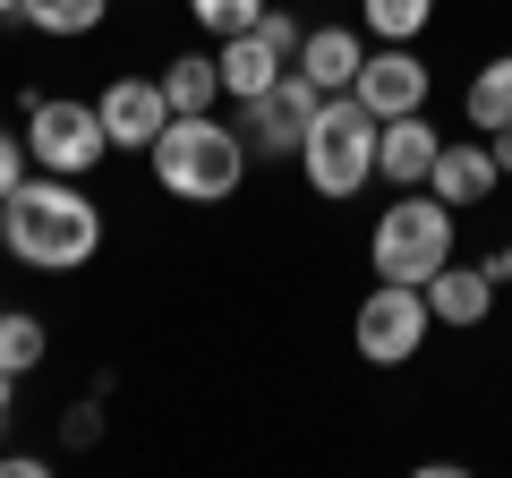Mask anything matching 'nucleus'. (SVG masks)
<instances>
[{
  "mask_svg": "<svg viewBox=\"0 0 512 478\" xmlns=\"http://www.w3.org/2000/svg\"><path fill=\"white\" fill-rule=\"evenodd\" d=\"M0 18H26V0H0Z\"/></svg>",
  "mask_w": 512,
  "mask_h": 478,
  "instance_id": "obj_28",
  "label": "nucleus"
},
{
  "mask_svg": "<svg viewBox=\"0 0 512 478\" xmlns=\"http://www.w3.org/2000/svg\"><path fill=\"white\" fill-rule=\"evenodd\" d=\"M188 18H197V35H248L256 18H265V0H188Z\"/></svg>",
  "mask_w": 512,
  "mask_h": 478,
  "instance_id": "obj_20",
  "label": "nucleus"
},
{
  "mask_svg": "<svg viewBox=\"0 0 512 478\" xmlns=\"http://www.w3.org/2000/svg\"><path fill=\"white\" fill-rule=\"evenodd\" d=\"M495 282H512V239H504V248H495Z\"/></svg>",
  "mask_w": 512,
  "mask_h": 478,
  "instance_id": "obj_27",
  "label": "nucleus"
},
{
  "mask_svg": "<svg viewBox=\"0 0 512 478\" xmlns=\"http://www.w3.org/2000/svg\"><path fill=\"white\" fill-rule=\"evenodd\" d=\"M163 94H171V111H222L231 94H222V52H180L163 69Z\"/></svg>",
  "mask_w": 512,
  "mask_h": 478,
  "instance_id": "obj_16",
  "label": "nucleus"
},
{
  "mask_svg": "<svg viewBox=\"0 0 512 478\" xmlns=\"http://www.w3.org/2000/svg\"><path fill=\"white\" fill-rule=\"evenodd\" d=\"M43 350H52L43 316H18V308H0V368H9V376H35V368H43Z\"/></svg>",
  "mask_w": 512,
  "mask_h": 478,
  "instance_id": "obj_19",
  "label": "nucleus"
},
{
  "mask_svg": "<svg viewBox=\"0 0 512 478\" xmlns=\"http://www.w3.org/2000/svg\"><path fill=\"white\" fill-rule=\"evenodd\" d=\"M43 470H52L43 453H0V478H43Z\"/></svg>",
  "mask_w": 512,
  "mask_h": 478,
  "instance_id": "obj_24",
  "label": "nucleus"
},
{
  "mask_svg": "<svg viewBox=\"0 0 512 478\" xmlns=\"http://www.w3.org/2000/svg\"><path fill=\"white\" fill-rule=\"evenodd\" d=\"M94 111H103V129H111V154H154V137L180 120L163 94V77H111L103 94H94Z\"/></svg>",
  "mask_w": 512,
  "mask_h": 478,
  "instance_id": "obj_8",
  "label": "nucleus"
},
{
  "mask_svg": "<svg viewBox=\"0 0 512 478\" xmlns=\"http://www.w3.org/2000/svg\"><path fill=\"white\" fill-rule=\"evenodd\" d=\"M316 111H325V86H316L308 69H282V86L256 94V103H231V120H239V137H248L256 163H291V154L308 146Z\"/></svg>",
  "mask_w": 512,
  "mask_h": 478,
  "instance_id": "obj_7",
  "label": "nucleus"
},
{
  "mask_svg": "<svg viewBox=\"0 0 512 478\" xmlns=\"http://www.w3.org/2000/svg\"><path fill=\"white\" fill-rule=\"evenodd\" d=\"M436 154H444L436 120H427V111H402V120H384V137H376V180L384 188H427Z\"/></svg>",
  "mask_w": 512,
  "mask_h": 478,
  "instance_id": "obj_10",
  "label": "nucleus"
},
{
  "mask_svg": "<svg viewBox=\"0 0 512 478\" xmlns=\"http://www.w3.org/2000/svg\"><path fill=\"white\" fill-rule=\"evenodd\" d=\"M0 248L18 265H35V274H77L103 248V205L60 171H35V180H18L0 197Z\"/></svg>",
  "mask_w": 512,
  "mask_h": 478,
  "instance_id": "obj_1",
  "label": "nucleus"
},
{
  "mask_svg": "<svg viewBox=\"0 0 512 478\" xmlns=\"http://www.w3.org/2000/svg\"><path fill=\"white\" fill-rule=\"evenodd\" d=\"M9 402H18V376L0 368V427H9Z\"/></svg>",
  "mask_w": 512,
  "mask_h": 478,
  "instance_id": "obj_26",
  "label": "nucleus"
},
{
  "mask_svg": "<svg viewBox=\"0 0 512 478\" xmlns=\"http://www.w3.org/2000/svg\"><path fill=\"white\" fill-rule=\"evenodd\" d=\"M26 163H35V154H26V137H9V129H0V197H9V188L26 180Z\"/></svg>",
  "mask_w": 512,
  "mask_h": 478,
  "instance_id": "obj_23",
  "label": "nucleus"
},
{
  "mask_svg": "<svg viewBox=\"0 0 512 478\" xmlns=\"http://www.w3.org/2000/svg\"><path fill=\"white\" fill-rule=\"evenodd\" d=\"M427 308H436V325L453 333H478L495 316V265H444V274H427Z\"/></svg>",
  "mask_w": 512,
  "mask_h": 478,
  "instance_id": "obj_11",
  "label": "nucleus"
},
{
  "mask_svg": "<svg viewBox=\"0 0 512 478\" xmlns=\"http://www.w3.org/2000/svg\"><path fill=\"white\" fill-rule=\"evenodd\" d=\"M359 94L376 120H402V111H427V60L410 52V43H376V52L359 60Z\"/></svg>",
  "mask_w": 512,
  "mask_h": 478,
  "instance_id": "obj_9",
  "label": "nucleus"
},
{
  "mask_svg": "<svg viewBox=\"0 0 512 478\" xmlns=\"http://www.w3.org/2000/svg\"><path fill=\"white\" fill-rule=\"evenodd\" d=\"M26 154H35V171L86 180L111 154V129H103V111H94L86 94H35V103H26Z\"/></svg>",
  "mask_w": 512,
  "mask_h": 478,
  "instance_id": "obj_5",
  "label": "nucleus"
},
{
  "mask_svg": "<svg viewBox=\"0 0 512 478\" xmlns=\"http://www.w3.org/2000/svg\"><path fill=\"white\" fill-rule=\"evenodd\" d=\"M359 60H367L359 26H308V43H299L291 69H308L325 94H350V86H359Z\"/></svg>",
  "mask_w": 512,
  "mask_h": 478,
  "instance_id": "obj_14",
  "label": "nucleus"
},
{
  "mask_svg": "<svg viewBox=\"0 0 512 478\" xmlns=\"http://www.w3.org/2000/svg\"><path fill=\"white\" fill-rule=\"evenodd\" d=\"M376 137L384 120L359 103V94H325V111L308 120V146H299V171L325 205H350L367 180H376Z\"/></svg>",
  "mask_w": 512,
  "mask_h": 478,
  "instance_id": "obj_4",
  "label": "nucleus"
},
{
  "mask_svg": "<svg viewBox=\"0 0 512 478\" xmlns=\"http://www.w3.org/2000/svg\"><path fill=\"white\" fill-rule=\"evenodd\" d=\"M359 26L376 43H419L436 26V0H359Z\"/></svg>",
  "mask_w": 512,
  "mask_h": 478,
  "instance_id": "obj_17",
  "label": "nucleus"
},
{
  "mask_svg": "<svg viewBox=\"0 0 512 478\" xmlns=\"http://www.w3.org/2000/svg\"><path fill=\"white\" fill-rule=\"evenodd\" d=\"M154 188L180 205H222L239 197V180L256 171L248 137H239V120H222V111H180L163 137H154Z\"/></svg>",
  "mask_w": 512,
  "mask_h": 478,
  "instance_id": "obj_2",
  "label": "nucleus"
},
{
  "mask_svg": "<svg viewBox=\"0 0 512 478\" xmlns=\"http://www.w3.org/2000/svg\"><path fill=\"white\" fill-rule=\"evenodd\" d=\"M103 18H111V0H26V26H35V35H52V43L94 35Z\"/></svg>",
  "mask_w": 512,
  "mask_h": 478,
  "instance_id": "obj_18",
  "label": "nucleus"
},
{
  "mask_svg": "<svg viewBox=\"0 0 512 478\" xmlns=\"http://www.w3.org/2000/svg\"><path fill=\"white\" fill-rule=\"evenodd\" d=\"M282 69H291V60L274 52V43L256 35H222V94H231V103H256V94H274L282 86Z\"/></svg>",
  "mask_w": 512,
  "mask_h": 478,
  "instance_id": "obj_13",
  "label": "nucleus"
},
{
  "mask_svg": "<svg viewBox=\"0 0 512 478\" xmlns=\"http://www.w3.org/2000/svg\"><path fill=\"white\" fill-rule=\"evenodd\" d=\"M427 325H436V308H427L419 282H376L359 299V316H350V350L367 368H410L427 350Z\"/></svg>",
  "mask_w": 512,
  "mask_h": 478,
  "instance_id": "obj_6",
  "label": "nucleus"
},
{
  "mask_svg": "<svg viewBox=\"0 0 512 478\" xmlns=\"http://www.w3.org/2000/svg\"><path fill=\"white\" fill-rule=\"evenodd\" d=\"M94 436H103V402H69L60 410V444H69V453H86Z\"/></svg>",
  "mask_w": 512,
  "mask_h": 478,
  "instance_id": "obj_22",
  "label": "nucleus"
},
{
  "mask_svg": "<svg viewBox=\"0 0 512 478\" xmlns=\"http://www.w3.org/2000/svg\"><path fill=\"white\" fill-rule=\"evenodd\" d=\"M487 154H495V171L512 180V129H495V137H487Z\"/></svg>",
  "mask_w": 512,
  "mask_h": 478,
  "instance_id": "obj_25",
  "label": "nucleus"
},
{
  "mask_svg": "<svg viewBox=\"0 0 512 478\" xmlns=\"http://www.w3.org/2000/svg\"><path fill=\"white\" fill-rule=\"evenodd\" d=\"M461 111H470V129H478V137L512 129V52L478 60V77H470V86H461Z\"/></svg>",
  "mask_w": 512,
  "mask_h": 478,
  "instance_id": "obj_15",
  "label": "nucleus"
},
{
  "mask_svg": "<svg viewBox=\"0 0 512 478\" xmlns=\"http://www.w3.org/2000/svg\"><path fill=\"white\" fill-rule=\"evenodd\" d=\"M256 35L274 43V52H282V60H299V43H308V26H299V18H291V9H274V0H265V18H256Z\"/></svg>",
  "mask_w": 512,
  "mask_h": 478,
  "instance_id": "obj_21",
  "label": "nucleus"
},
{
  "mask_svg": "<svg viewBox=\"0 0 512 478\" xmlns=\"http://www.w3.org/2000/svg\"><path fill=\"white\" fill-rule=\"evenodd\" d=\"M461 248V214L436 197V188H402V197L376 214V231H367V265H376V282H419L444 274Z\"/></svg>",
  "mask_w": 512,
  "mask_h": 478,
  "instance_id": "obj_3",
  "label": "nucleus"
},
{
  "mask_svg": "<svg viewBox=\"0 0 512 478\" xmlns=\"http://www.w3.org/2000/svg\"><path fill=\"white\" fill-rule=\"evenodd\" d=\"M495 180H504V171H495L487 137H478V146H444V154H436V171H427V188H436L453 214H478V205L495 197Z\"/></svg>",
  "mask_w": 512,
  "mask_h": 478,
  "instance_id": "obj_12",
  "label": "nucleus"
}]
</instances>
